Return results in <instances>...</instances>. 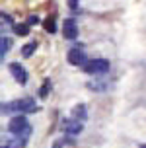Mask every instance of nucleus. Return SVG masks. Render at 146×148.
Wrapping results in <instances>:
<instances>
[{"mask_svg":"<svg viewBox=\"0 0 146 148\" xmlns=\"http://www.w3.org/2000/svg\"><path fill=\"white\" fill-rule=\"evenodd\" d=\"M107 70H109V60L105 59H92L84 64L86 74H105Z\"/></svg>","mask_w":146,"mask_h":148,"instance_id":"2","label":"nucleus"},{"mask_svg":"<svg viewBox=\"0 0 146 148\" xmlns=\"http://www.w3.org/2000/svg\"><path fill=\"white\" fill-rule=\"evenodd\" d=\"M142 148H146V144H144V146H142Z\"/></svg>","mask_w":146,"mask_h":148,"instance_id":"17","label":"nucleus"},{"mask_svg":"<svg viewBox=\"0 0 146 148\" xmlns=\"http://www.w3.org/2000/svg\"><path fill=\"white\" fill-rule=\"evenodd\" d=\"M62 35L66 37V39H76L78 37V27H76V22L74 20H64V23H62Z\"/></svg>","mask_w":146,"mask_h":148,"instance_id":"7","label":"nucleus"},{"mask_svg":"<svg viewBox=\"0 0 146 148\" xmlns=\"http://www.w3.org/2000/svg\"><path fill=\"white\" fill-rule=\"evenodd\" d=\"M82 121H78V119H70V121H66L64 125H62V129H64L66 134H80L82 133Z\"/></svg>","mask_w":146,"mask_h":148,"instance_id":"8","label":"nucleus"},{"mask_svg":"<svg viewBox=\"0 0 146 148\" xmlns=\"http://www.w3.org/2000/svg\"><path fill=\"white\" fill-rule=\"evenodd\" d=\"M29 134H31V127L25 129V131L20 133V134H14V138H10L8 142H4L2 148H23L29 140Z\"/></svg>","mask_w":146,"mask_h":148,"instance_id":"4","label":"nucleus"},{"mask_svg":"<svg viewBox=\"0 0 146 148\" xmlns=\"http://www.w3.org/2000/svg\"><path fill=\"white\" fill-rule=\"evenodd\" d=\"M14 27V31H16V35H27L29 33V23H14L12 25Z\"/></svg>","mask_w":146,"mask_h":148,"instance_id":"13","label":"nucleus"},{"mask_svg":"<svg viewBox=\"0 0 146 148\" xmlns=\"http://www.w3.org/2000/svg\"><path fill=\"white\" fill-rule=\"evenodd\" d=\"M10 72H12V76H14V80L18 82V84H25L27 82V72H25V68L20 64V62H10Z\"/></svg>","mask_w":146,"mask_h":148,"instance_id":"5","label":"nucleus"},{"mask_svg":"<svg viewBox=\"0 0 146 148\" xmlns=\"http://www.w3.org/2000/svg\"><path fill=\"white\" fill-rule=\"evenodd\" d=\"M35 49H37V41H29L27 45L22 47V55L23 57H31V55L35 53Z\"/></svg>","mask_w":146,"mask_h":148,"instance_id":"12","label":"nucleus"},{"mask_svg":"<svg viewBox=\"0 0 146 148\" xmlns=\"http://www.w3.org/2000/svg\"><path fill=\"white\" fill-rule=\"evenodd\" d=\"M78 2H80V0H68V6L72 8V10H76V8H78Z\"/></svg>","mask_w":146,"mask_h":148,"instance_id":"16","label":"nucleus"},{"mask_svg":"<svg viewBox=\"0 0 146 148\" xmlns=\"http://www.w3.org/2000/svg\"><path fill=\"white\" fill-rule=\"evenodd\" d=\"M10 47H12V39L6 37V35H2V39H0V57H2V59L8 55Z\"/></svg>","mask_w":146,"mask_h":148,"instance_id":"10","label":"nucleus"},{"mask_svg":"<svg viewBox=\"0 0 146 148\" xmlns=\"http://www.w3.org/2000/svg\"><path fill=\"white\" fill-rule=\"evenodd\" d=\"M66 59L68 62L72 64V66H80V64H86V55L82 49H70L68 55H66Z\"/></svg>","mask_w":146,"mask_h":148,"instance_id":"6","label":"nucleus"},{"mask_svg":"<svg viewBox=\"0 0 146 148\" xmlns=\"http://www.w3.org/2000/svg\"><path fill=\"white\" fill-rule=\"evenodd\" d=\"M43 27L47 33H55L57 31V20H55V16H47L43 22Z\"/></svg>","mask_w":146,"mask_h":148,"instance_id":"11","label":"nucleus"},{"mask_svg":"<svg viewBox=\"0 0 146 148\" xmlns=\"http://www.w3.org/2000/svg\"><path fill=\"white\" fill-rule=\"evenodd\" d=\"M39 109V105L31 99V97H23V99H16L10 103H2V113H35Z\"/></svg>","mask_w":146,"mask_h":148,"instance_id":"1","label":"nucleus"},{"mask_svg":"<svg viewBox=\"0 0 146 148\" xmlns=\"http://www.w3.org/2000/svg\"><path fill=\"white\" fill-rule=\"evenodd\" d=\"M25 129H29V125H27V119H25L23 113H18V115L12 117L10 123H8V133H12V134H20V133H23Z\"/></svg>","mask_w":146,"mask_h":148,"instance_id":"3","label":"nucleus"},{"mask_svg":"<svg viewBox=\"0 0 146 148\" xmlns=\"http://www.w3.org/2000/svg\"><path fill=\"white\" fill-rule=\"evenodd\" d=\"M37 22H39V18H37V16H29V18H27L29 25H33V23H37Z\"/></svg>","mask_w":146,"mask_h":148,"instance_id":"15","label":"nucleus"},{"mask_svg":"<svg viewBox=\"0 0 146 148\" xmlns=\"http://www.w3.org/2000/svg\"><path fill=\"white\" fill-rule=\"evenodd\" d=\"M72 117L84 123V121H86V117H88V109H86V105H84V103L74 105V109H72Z\"/></svg>","mask_w":146,"mask_h":148,"instance_id":"9","label":"nucleus"},{"mask_svg":"<svg viewBox=\"0 0 146 148\" xmlns=\"http://www.w3.org/2000/svg\"><path fill=\"white\" fill-rule=\"evenodd\" d=\"M51 92V80H45L43 86H41V92H39V97H47Z\"/></svg>","mask_w":146,"mask_h":148,"instance_id":"14","label":"nucleus"}]
</instances>
